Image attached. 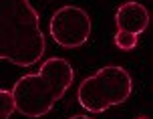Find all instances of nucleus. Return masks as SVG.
Masks as SVG:
<instances>
[{"instance_id":"1","label":"nucleus","mask_w":153,"mask_h":119,"mask_svg":"<svg viewBox=\"0 0 153 119\" xmlns=\"http://www.w3.org/2000/svg\"><path fill=\"white\" fill-rule=\"evenodd\" d=\"M45 51L46 38L36 8L28 0H0V61L32 67Z\"/></svg>"},{"instance_id":"2","label":"nucleus","mask_w":153,"mask_h":119,"mask_svg":"<svg viewBox=\"0 0 153 119\" xmlns=\"http://www.w3.org/2000/svg\"><path fill=\"white\" fill-rule=\"evenodd\" d=\"M75 81L71 63L61 57L46 59L32 75H24L12 87L16 111L28 119L45 117L67 95Z\"/></svg>"},{"instance_id":"3","label":"nucleus","mask_w":153,"mask_h":119,"mask_svg":"<svg viewBox=\"0 0 153 119\" xmlns=\"http://www.w3.org/2000/svg\"><path fill=\"white\" fill-rule=\"evenodd\" d=\"M131 93L133 79L129 71L119 65H107L81 81L76 89V101L87 113H103L125 103Z\"/></svg>"},{"instance_id":"4","label":"nucleus","mask_w":153,"mask_h":119,"mask_svg":"<svg viewBox=\"0 0 153 119\" xmlns=\"http://www.w3.org/2000/svg\"><path fill=\"white\" fill-rule=\"evenodd\" d=\"M48 32L54 43L62 49H79L89 40L93 32L91 16L85 8L75 4L61 6L51 16Z\"/></svg>"},{"instance_id":"5","label":"nucleus","mask_w":153,"mask_h":119,"mask_svg":"<svg viewBox=\"0 0 153 119\" xmlns=\"http://www.w3.org/2000/svg\"><path fill=\"white\" fill-rule=\"evenodd\" d=\"M149 10H147L145 4L141 2H125L117 8L115 12V24H117V30H125V32H133V34H141L145 32L147 26H149Z\"/></svg>"},{"instance_id":"6","label":"nucleus","mask_w":153,"mask_h":119,"mask_svg":"<svg viewBox=\"0 0 153 119\" xmlns=\"http://www.w3.org/2000/svg\"><path fill=\"white\" fill-rule=\"evenodd\" d=\"M14 111H16V105H14L12 91L0 89V119H10Z\"/></svg>"},{"instance_id":"7","label":"nucleus","mask_w":153,"mask_h":119,"mask_svg":"<svg viewBox=\"0 0 153 119\" xmlns=\"http://www.w3.org/2000/svg\"><path fill=\"white\" fill-rule=\"evenodd\" d=\"M137 34L133 32H125V30H117L115 32V46L121 51H133L137 46Z\"/></svg>"},{"instance_id":"8","label":"nucleus","mask_w":153,"mask_h":119,"mask_svg":"<svg viewBox=\"0 0 153 119\" xmlns=\"http://www.w3.org/2000/svg\"><path fill=\"white\" fill-rule=\"evenodd\" d=\"M69 119H93L91 115H85V113H81V115H73V117H69Z\"/></svg>"}]
</instances>
